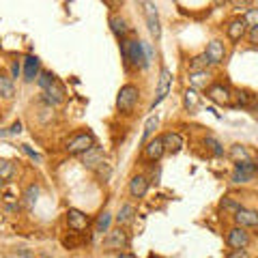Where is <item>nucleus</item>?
I'll return each mask as SVG.
<instances>
[{
  "instance_id": "11",
  "label": "nucleus",
  "mask_w": 258,
  "mask_h": 258,
  "mask_svg": "<svg viewBox=\"0 0 258 258\" xmlns=\"http://www.w3.org/2000/svg\"><path fill=\"white\" fill-rule=\"evenodd\" d=\"M144 7H147V11H144V15H147V24H149V30H151V35L155 37V39H159V37H161V26H159L157 7L153 5V3H147Z\"/></svg>"
},
{
  "instance_id": "8",
  "label": "nucleus",
  "mask_w": 258,
  "mask_h": 258,
  "mask_svg": "<svg viewBox=\"0 0 258 258\" xmlns=\"http://www.w3.org/2000/svg\"><path fill=\"white\" fill-rule=\"evenodd\" d=\"M127 243H129V239H127V232L123 228L110 230L108 237L103 239V247L106 249H120V247H125Z\"/></svg>"
},
{
  "instance_id": "44",
  "label": "nucleus",
  "mask_w": 258,
  "mask_h": 258,
  "mask_svg": "<svg viewBox=\"0 0 258 258\" xmlns=\"http://www.w3.org/2000/svg\"><path fill=\"white\" fill-rule=\"evenodd\" d=\"M3 183H5V181H0V194H3Z\"/></svg>"
},
{
  "instance_id": "10",
  "label": "nucleus",
  "mask_w": 258,
  "mask_h": 258,
  "mask_svg": "<svg viewBox=\"0 0 258 258\" xmlns=\"http://www.w3.org/2000/svg\"><path fill=\"white\" fill-rule=\"evenodd\" d=\"M67 224H69V228L76 230V232L86 230L88 228V215L78 211V209H69L67 211Z\"/></svg>"
},
{
  "instance_id": "23",
  "label": "nucleus",
  "mask_w": 258,
  "mask_h": 258,
  "mask_svg": "<svg viewBox=\"0 0 258 258\" xmlns=\"http://www.w3.org/2000/svg\"><path fill=\"white\" fill-rule=\"evenodd\" d=\"M209 80H211V76H209L207 71H196V74H189L191 88H207Z\"/></svg>"
},
{
  "instance_id": "17",
  "label": "nucleus",
  "mask_w": 258,
  "mask_h": 258,
  "mask_svg": "<svg viewBox=\"0 0 258 258\" xmlns=\"http://www.w3.org/2000/svg\"><path fill=\"white\" fill-rule=\"evenodd\" d=\"M164 138V147L168 153H179L183 149V138L179 134H174V132H168L166 136H161Z\"/></svg>"
},
{
  "instance_id": "1",
  "label": "nucleus",
  "mask_w": 258,
  "mask_h": 258,
  "mask_svg": "<svg viewBox=\"0 0 258 258\" xmlns=\"http://www.w3.org/2000/svg\"><path fill=\"white\" fill-rule=\"evenodd\" d=\"M120 54H123V60L127 67L129 64L142 67V69L149 67L147 54H144V43L138 41V39H123V41H120Z\"/></svg>"
},
{
  "instance_id": "37",
  "label": "nucleus",
  "mask_w": 258,
  "mask_h": 258,
  "mask_svg": "<svg viewBox=\"0 0 258 258\" xmlns=\"http://www.w3.org/2000/svg\"><path fill=\"white\" fill-rule=\"evenodd\" d=\"M226 258H249V254L245 252V249H235V252H230Z\"/></svg>"
},
{
  "instance_id": "31",
  "label": "nucleus",
  "mask_w": 258,
  "mask_h": 258,
  "mask_svg": "<svg viewBox=\"0 0 258 258\" xmlns=\"http://www.w3.org/2000/svg\"><path fill=\"white\" fill-rule=\"evenodd\" d=\"M235 95H237V103H239V106H243V108H247V106L254 108V106H256L252 93H247V91H237Z\"/></svg>"
},
{
  "instance_id": "7",
  "label": "nucleus",
  "mask_w": 258,
  "mask_h": 258,
  "mask_svg": "<svg viewBox=\"0 0 258 258\" xmlns=\"http://www.w3.org/2000/svg\"><path fill=\"white\" fill-rule=\"evenodd\" d=\"M207 95L211 97L215 103H222V106H230L232 103V95H230V88L224 86V84H211L209 86Z\"/></svg>"
},
{
  "instance_id": "13",
  "label": "nucleus",
  "mask_w": 258,
  "mask_h": 258,
  "mask_svg": "<svg viewBox=\"0 0 258 258\" xmlns=\"http://www.w3.org/2000/svg\"><path fill=\"white\" fill-rule=\"evenodd\" d=\"M164 153H166L164 138H153L147 147H144V155H147V159H151V161H159Z\"/></svg>"
},
{
  "instance_id": "18",
  "label": "nucleus",
  "mask_w": 258,
  "mask_h": 258,
  "mask_svg": "<svg viewBox=\"0 0 258 258\" xmlns=\"http://www.w3.org/2000/svg\"><path fill=\"white\" fill-rule=\"evenodd\" d=\"M103 164V151L99 147H93L88 153H84V166L88 168H99Z\"/></svg>"
},
{
  "instance_id": "15",
  "label": "nucleus",
  "mask_w": 258,
  "mask_h": 258,
  "mask_svg": "<svg viewBox=\"0 0 258 258\" xmlns=\"http://www.w3.org/2000/svg\"><path fill=\"white\" fill-rule=\"evenodd\" d=\"M41 71H39V58L37 56H26L24 58V80L26 82H32Z\"/></svg>"
},
{
  "instance_id": "22",
  "label": "nucleus",
  "mask_w": 258,
  "mask_h": 258,
  "mask_svg": "<svg viewBox=\"0 0 258 258\" xmlns=\"http://www.w3.org/2000/svg\"><path fill=\"white\" fill-rule=\"evenodd\" d=\"M235 170H239L241 174H245V176H249V179H254V174L258 172V164L256 161H239V164H235Z\"/></svg>"
},
{
  "instance_id": "42",
  "label": "nucleus",
  "mask_w": 258,
  "mask_h": 258,
  "mask_svg": "<svg viewBox=\"0 0 258 258\" xmlns=\"http://www.w3.org/2000/svg\"><path fill=\"white\" fill-rule=\"evenodd\" d=\"M11 71H13V76H15V78H18V76H20V71H22V67H20V62H13V64H11Z\"/></svg>"
},
{
  "instance_id": "30",
  "label": "nucleus",
  "mask_w": 258,
  "mask_h": 258,
  "mask_svg": "<svg viewBox=\"0 0 258 258\" xmlns=\"http://www.w3.org/2000/svg\"><path fill=\"white\" fill-rule=\"evenodd\" d=\"M37 196H39V185H35V183L28 185L26 194H24V203H26V207H35Z\"/></svg>"
},
{
  "instance_id": "35",
  "label": "nucleus",
  "mask_w": 258,
  "mask_h": 258,
  "mask_svg": "<svg viewBox=\"0 0 258 258\" xmlns=\"http://www.w3.org/2000/svg\"><path fill=\"white\" fill-rule=\"evenodd\" d=\"M222 209H226V211H232V213H237L239 209H241V205H239V203H235L232 198H224V200H222Z\"/></svg>"
},
{
  "instance_id": "4",
  "label": "nucleus",
  "mask_w": 258,
  "mask_h": 258,
  "mask_svg": "<svg viewBox=\"0 0 258 258\" xmlns=\"http://www.w3.org/2000/svg\"><path fill=\"white\" fill-rule=\"evenodd\" d=\"M170 86H172V74L170 69H161L159 71V82H157V93H155V99H153L151 103V110H155L161 101L168 97V93H170Z\"/></svg>"
},
{
  "instance_id": "38",
  "label": "nucleus",
  "mask_w": 258,
  "mask_h": 258,
  "mask_svg": "<svg viewBox=\"0 0 258 258\" xmlns=\"http://www.w3.org/2000/svg\"><path fill=\"white\" fill-rule=\"evenodd\" d=\"M249 43L258 45V26H256V28H252V30H249Z\"/></svg>"
},
{
  "instance_id": "34",
  "label": "nucleus",
  "mask_w": 258,
  "mask_h": 258,
  "mask_svg": "<svg viewBox=\"0 0 258 258\" xmlns=\"http://www.w3.org/2000/svg\"><path fill=\"white\" fill-rule=\"evenodd\" d=\"M243 20H245L247 26L256 28V26H258V7H256V9H247V13H245Z\"/></svg>"
},
{
  "instance_id": "2",
  "label": "nucleus",
  "mask_w": 258,
  "mask_h": 258,
  "mask_svg": "<svg viewBox=\"0 0 258 258\" xmlns=\"http://www.w3.org/2000/svg\"><path fill=\"white\" fill-rule=\"evenodd\" d=\"M138 97H140V91L136 84H125L120 86V91L116 95V108L118 112H123V114H132L136 103H138Z\"/></svg>"
},
{
  "instance_id": "36",
  "label": "nucleus",
  "mask_w": 258,
  "mask_h": 258,
  "mask_svg": "<svg viewBox=\"0 0 258 258\" xmlns=\"http://www.w3.org/2000/svg\"><path fill=\"white\" fill-rule=\"evenodd\" d=\"M247 181H252V179H249V176H245V174H241L239 170L232 172V183H247Z\"/></svg>"
},
{
  "instance_id": "27",
  "label": "nucleus",
  "mask_w": 258,
  "mask_h": 258,
  "mask_svg": "<svg viewBox=\"0 0 258 258\" xmlns=\"http://www.w3.org/2000/svg\"><path fill=\"white\" fill-rule=\"evenodd\" d=\"M209 67V60H207V56H194V58L189 60V71L191 74H196V71H207Z\"/></svg>"
},
{
  "instance_id": "6",
  "label": "nucleus",
  "mask_w": 258,
  "mask_h": 258,
  "mask_svg": "<svg viewBox=\"0 0 258 258\" xmlns=\"http://www.w3.org/2000/svg\"><path fill=\"white\" fill-rule=\"evenodd\" d=\"M205 56H207L209 64H222L224 58H226V47H224V43L217 41V39H213V41L207 45Z\"/></svg>"
},
{
  "instance_id": "28",
  "label": "nucleus",
  "mask_w": 258,
  "mask_h": 258,
  "mask_svg": "<svg viewBox=\"0 0 258 258\" xmlns=\"http://www.w3.org/2000/svg\"><path fill=\"white\" fill-rule=\"evenodd\" d=\"M157 123H159V118H157V114L155 116H149L147 118V123H144V132H142V142H147L149 138H151V134L155 132V127H157Z\"/></svg>"
},
{
  "instance_id": "39",
  "label": "nucleus",
  "mask_w": 258,
  "mask_h": 258,
  "mask_svg": "<svg viewBox=\"0 0 258 258\" xmlns=\"http://www.w3.org/2000/svg\"><path fill=\"white\" fill-rule=\"evenodd\" d=\"M24 149V153H28V155L32 157V159H35V161H41V155H39V153H35V151H30L28 147H22Z\"/></svg>"
},
{
  "instance_id": "9",
  "label": "nucleus",
  "mask_w": 258,
  "mask_h": 258,
  "mask_svg": "<svg viewBox=\"0 0 258 258\" xmlns=\"http://www.w3.org/2000/svg\"><path fill=\"white\" fill-rule=\"evenodd\" d=\"M235 222H237V226H241V228H256L258 226V211L241 207L235 213Z\"/></svg>"
},
{
  "instance_id": "19",
  "label": "nucleus",
  "mask_w": 258,
  "mask_h": 258,
  "mask_svg": "<svg viewBox=\"0 0 258 258\" xmlns=\"http://www.w3.org/2000/svg\"><path fill=\"white\" fill-rule=\"evenodd\" d=\"M110 28H112V32H114V37L118 39V41H123L125 39V35H127V22L123 20V18H118V15H112L110 18Z\"/></svg>"
},
{
  "instance_id": "33",
  "label": "nucleus",
  "mask_w": 258,
  "mask_h": 258,
  "mask_svg": "<svg viewBox=\"0 0 258 258\" xmlns=\"http://www.w3.org/2000/svg\"><path fill=\"white\" fill-rule=\"evenodd\" d=\"M205 144H207V147H209V149H211V151L215 153L217 157H222V155H224V147H222V144L217 142L215 138H205Z\"/></svg>"
},
{
  "instance_id": "40",
  "label": "nucleus",
  "mask_w": 258,
  "mask_h": 258,
  "mask_svg": "<svg viewBox=\"0 0 258 258\" xmlns=\"http://www.w3.org/2000/svg\"><path fill=\"white\" fill-rule=\"evenodd\" d=\"M144 54H147V60H149V64H151V60H153V47H151L149 43H144Z\"/></svg>"
},
{
  "instance_id": "45",
  "label": "nucleus",
  "mask_w": 258,
  "mask_h": 258,
  "mask_svg": "<svg viewBox=\"0 0 258 258\" xmlns=\"http://www.w3.org/2000/svg\"><path fill=\"white\" fill-rule=\"evenodd\" d=\"M24 258H30V256H24Z\"/></svg>"
},
{
  "instance_id": "21",
  "label": "nucleus",
  "mask_w": 258,
  "mask_h": 258,
  "mask_svg": "<svg viewBox=\"0 0 258 258\" xmlns=\"http://www.w3.org/2000/svg\"><path fill=\"white\" fill-rule=\"evenodd\" d=\"M13 95H15L13 80L9 76L0 74V97H5V99H13Z\"/></svg>"
},
{
  "instance_id": "16",
  "label": "nucleus",
  "mask_w": 258,
  "mask_h": 258,
  "mask_svg": "<svg viewBox=\"0 0 258 258\" xmlns=\"http://www.w3.org/2000/svg\"><path fill=\"white\" fill-rule=\"evenodd\" d=\"M43 93H45V101L47 103H60L64 99V86L58 82V80H56V82Z\"/></svg>"
},
{
  "instance_id": "26",
  "label": "nucleus",
  "mask_w": 258,
  "mask_h": 258,
  "mask_svg": "<svg viewBox=\"0 0 258 258\" xmlns=\"http://www.w3.org/2000/svg\"><path fill=\"white\" fill-rule=\"evenodd\" d=\"M15 172V164L9 159H0V181H9Z\"/></svg>"
},
{
  "instance_id": "41",
  "label": "nucleus",
  "mask_w": 258,
  "mask_h": 258,
  "mask_svg": "<svg viewBox=\"0 0 258 258\" xmlns=\"http://www.w3.org/2000/svg\"><path fill=\"white\" fill-rule=\"evenodd\" d=\"M7 132H9V134H20L22 132V123H20V120H18V123H13L11 129H7Z\"/></svg>"
},
{
  "instance_id": "3",
  "label": "nucleus",
  "mask_w": 258,
  "mask_h": 258,
  "mask_svg": "<svg viewBox=\"0 0 258 258\" xmlns=\"http://www.w3.org/2000/svg\"><path fill=\"white\" fill-rule=\"evenodd\" d=\"M95 147V138H93V134H76V136H71V138L64 142V151L69 153V155H84V153H88Z\"/></svg>"
},
{
  "instance_id": "12",
  "label": "nucleus",
  "mask_w": 258,
  "mask_h": 258,
  "mask_svg": "<svg viewBox=\"0 0 258 258\" xmlns=\"http://www.w3.org/2000/svg\"><path fill=\"white\" fill-rule=\"evenodd\" d=\"M149 185H151V181L147 179V176L138 174V176H134V179L129 181V194H132L134 198H142L144 194L149 191Z\"/></svg>"
},
{
  "instance_id": "29",
  "label": "nucleus",
  "mask_w": 258,
  "mask_h": 258,
  "mask_svg": "<svg viewBox=\"0 0 258 258\" xmlns=\"http://www.w3.org/2000/svg\"><path fill=\"white\" fill-rule=\"evenodd\" d=\"M230 157L235 159V164H239V161H249V153L241 147V144H235V147L230 149Z\"/></svg>"
},
{
  "instance_id": "25",
  "label": "nucleus",
  "mask_w": 258,
  "mask_h": 258,
  "mask_svg": "<svg viewBox=\"0 0 258 258\" xmlns=\"http://www.w3.org/2000/svg\"><path fill=\"white\" fill-rule=\"evenodd\" d=\"M110 222H112V213L110 211H103L99 217H97L95 230L97 232H110Z\"/></svg>"
},
{
  "instance_id": "32",
  "label": "nucleus",
  "mask_w": 258,
  "mask_h": 258,
  "mask_svg": "<svg viewBox=\"0 0 258 258\" xmlns=\"http://www.w3.org/2000/svg\"><path fill=\"white\" fill-rule=\"evenodd\" d=\"M54 82H56V78L50 74V71H41V74H39V86H41V91H47Z\"/></svg>"
},
{
  "instance_id": "43",
  "label": "nucleus",
  "mask_w": 258,
  "mask_h": 258,
  "mask_svg": "<svg viewBox=\"0 0 258 258\" xmlns=\"http://www.w3.org/2000/svg\"><path fill=\"white\" fill-rule=\"evenodd\" d=\"M252 110H254V118H256V120H258V103H256V106H254V108H252Z\"/></svg>"
},
{
  "instance_id": "20",
  "label": "nucleus",
  "mask_w": 258,
  "mask_h": 258,
  "mask_svg": "<svg viewBox=\"0 0 258 258\" xmlns=\"http://www.w3.org/2000/svg\"><path fill=\"white\" fill-rule=\"evenodd\" d=\"M183 106L187 112H194V110H198L200 106V95L196 93V88H187L183 95Z\"/></svg>"
},
{
  "instance_id": "14",
  "label": "nucleus",
  "mask_w": 258,
  "mask_h": 258,
  "mask_svg": "<svg viewBox=\"0 0 258 258\" xmlns=\"http://www.w3.org/2000/svg\"><path fill=\"white\" fill-rule=\"evenodd\" d=\"M245 30H247V24L243 18H237L232 20L228 24V28H226V32H228V39L230 41H241V39L245 37Z\"/></svg>"
},
{
  "instance_id": "5",
  "label": "nucleus",
  "mask_w": 258,
  "mask_h": 258,
  "mask_svg": "<svg viewBox=\"0 0 258 258\" xmlns=\"http://www.w3.org/2000/svg\"><path fill=\"white\" fill-rule=\"evenodd\" d=\"M226 243H228L232 252H235V249H245L249 245V235L245 232V228L235 226V228H230L228 235H226Z\"/></svg>"
},
{
  "instance_id": "24",
  "label": "nucleus",
  "mask_w": 258,
  "mask_h": 258,
  "mask_svg": "<svg viewBox=\"0 0 258 258\" xmlns=\"http://www.w3.org/2000/svg\"><path fill=\"white\" fill-rule=\"evenodd\" d=\"M134 215H136L134 205H123V207H120V211H118V215H116V222L120 226H125V224H129L134 220Z\"/></svg>"
}]
</instances>
